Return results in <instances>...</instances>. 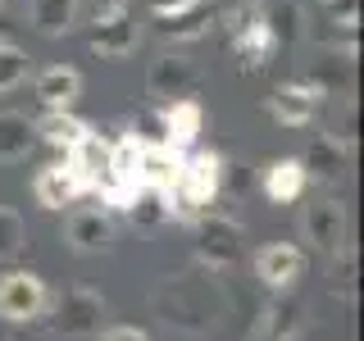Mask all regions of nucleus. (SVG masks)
Here are the masks:
<instances>
[{
    "label": "nucleus",
    "mask_w": 364,
    "mask_h": 341,
    "mask_svg": "<svg viewBox=\"0 0 364 341\" xmlns=\"http://www.w3.org/2000/svg\"><path fill=\"white\" fill-rule=\"evenodd\" d=\"M191 223H196V255L210 269H228V264L242 259L246 232L237 219H228V214H196Z\"/></svg>",
    "instance_id": "nucleus-3"
},
{
    "label": "nucleus",
    "mask_w": 364,
    "mask_h": 341,
    "mask_svg": "<svg viewBox=\"0 0 364 341\" xmlns=\"http://www.w3.org/2000/svg\"><path fill=\"white\" fill-rule=\"evenodd\" d=\"M318 105H323V96H318V87H310V82H282L269 96V114L282 128H305L318 114Z\"/></svg>",
    "instance_id": "nucleus-13"
},
{
    "label": "nucleus",
    "mask_w": 364,
    "mask_h": 341,
    "mask_svg": "<svg viewBox=\"0 0 364 341\" xmlns=\"http://www.w3.org/2000/svg\"><path fill=\"white\" fill-rule=\"evenodd\" d=\"M136 41H141V32H136V18L128 9L96 18V28H91V50H96L100 60H128L136 50Z\"/></svg>",
    "instance_id": "nucleus-12"
},
{
    "label": "nucleus",
    "mask_w": 364,
    "mask_h": 341,
    "mask_svg": "<svg viewBox=\"0 0 364 341\" xmlns=\"http://www.w3.org/2000/svg\"><path fill=\"white\" fill-rule=\"evenodd\" d=\"M82 182H77V173L68 164H46L37 178H32V196H37L41 210H64V205H73L77 196H82Z\"/></svg>",
    "instance_id": "nucleus-15"
},
{
    "label": "nucleus",
    "mask_w": 364,
    "mask_h": 341,
    "mask_svg": "<svg viewBox=\"0 0 364 341\" xmlns=\"http://www.w3.org/2000/svg\"><path fill=\"white\" fill-rule=\"evenodd\" d=\"M28 18L41 37H64L77 23V0H28Z\"/></svg>",
    "instance_id": "nucleus-21"
},
{
    "label": "nucleus",
    "mask_w": 364,
    "mask_h": 341,
    "mask_svg": "<svg viewBox=\"0 0 364 341\" xmlns=\"http://www.w3.org/2000/svg\"><path fill=\"white\" fill-rule=\"evenodd\" d=\"M28 73H32V60L18 50V45H9V41H0V96L5 91H14L28 82Z\"/></svg>",
    "instance_id": "nucleus-25"
},
{
    "label": "nucleus",
    "mask_w": 364,
    "mask_h": 341,
    "mask_svg": "<svg viewBox=\"0 0 364 341\" xmlns=\"http://www.w3.org/2000/svg\"><path fill=\"white\" fill-rule=\"evenodd\" d=\"M305 168H301V159H273V164L264 168V196L273 205H291L296 196L305 191Z\"/></svg>",
    "instance_id": "nucleus-20"
},
{
    "label": "nucleus",
    "mask_w": 364,
    "mask_h": 341,
    "mask_svg": "<svg viewBox=\"0 0 364 341\" xmlns=\"http://www.w3.org/2000/svg\"><path fill=\"white\" fill-rule=\"evenodd\" d=\"M301 168H305V178H314V182H337L350 168V141H341L333 132L314 136L301 155Z\"/></svg>",
    "instance_id": "nucleus-14"
},
{
    "label": "nucleus",
    "mask_w": 364,
    "mask_h": 341,
    "mask_svg": "<svg viewBox=\"0 0 364 341\" xmlns=\"http://www.w3.org/2000/svg\"><path fill=\"white\" fill-rule=\"evenodd\" d=\"M301 237H305L314 250H323V255L341 250V242H346V210H341L337 200H314V205H305V214H301Z\"/></svg>",
    "instance_id": "nucleus-7"
},
{
    "label": "nucleus",
    "mask_w": 364,
    "mask_h": 341,
    "mask_svg": "<svg viewBox=\"0 0 364 341\" xmlns=\"http://www.w3.org/2000/svg\"><path fill=\"white\" fill-rule=\"evenodd\" d=\"M100 341H151V337H146L141 328H109V332L100 337Z\"/></svg>",
    "instance_id": "nucleus-28"
},
{
    "label": "nucleus",
    "mask_w": 364,
    "mask_h": 341,
    "mask_svg": "<svg viewBox=\"0 0 364 341\" xmlns=\"http://www.w3.org/2000/svg\"><path fill=\"white\" fill-rule=\"evenodd\" d=\"M223 191V159L214 151H191L178 164V182L168 191V210L178 219H196L205 214V205H214Z\"/></svg>",
    "instance_id": "nucleus-1"
},
{
    "label": "nucleus",
    "mask_w": 364,
    "mask_h": 341,
    "mask_svg": "<svg viewBox=\"0 0 364 341\" xmlns=\"http://www.w3.org/2000/svg\"><path fill=\"white\" fill-rule=\"evenodd\" d=\"M128 214H132L141 227H155V223L173 219V210H168V196H164V191H155V187H136L132 200H128Z\"/></svg>",
    "instance_id": "nucleus-24"
},
{
    "label": "nucleus",
    "mask_w": 364,
    "mask_h": 341,
    "mask_svg": "<svg viewBox=\"0 0 364 341\" xmlns=\"http://www.w3.org/2000/svg\"><path fill=\"white\" fill-rule=\"evenodd\" d=\"M0 32H5V14H0Z\"/></svg>",
    "instance_id": "nucleus-31"
},
{
    "label": "nucleus",
    "mask_w": 364,
    "mask_h": 341,
    "mask_svg": "<svg viewBox=\"0 0 364 341\" xmlns=\"http://www.w3.org/2000/svg\"><path fill=\"white\" fill-rule=\"evenodd\" d=\"M323 9H328L333 23H341V28H355L360 23V0H323Z\"/></svg>",
    "instance_id": "nucleus-27"
},
{
    "label": "nucleus",
    "mask_w": 364,
    "mask_h": 341,
    "mask_svg": "<svg viewBox=\"0 0 364 341\" xmlns=\"http://www.w3.org/2000/svg\"><path fill=\"white\" fill-rule=\"evenodd\" d=\"M46 305H50V291H46V282L37 273L14 269V273L0 278V318H9V323H32V318L46 314Z\"/></svg>",
    "instance_id": "nucleus-5"
},
{
    "label": "nucleus",
    "mask_w": 364,
    "mask_h": 341,
    "mask_svg": "<svg viewBox=\"0 0 364 341\" xmlns=\"http://www.w3.org/2000/svg\"><path fill=\"white\" fill-rule=\"evenodd\" d=\"M191 87H196V64H191L187 55H159V60H151V68H146V96H151L155 105L191 96Z\"/></svg>",
    "instance_id": "nucleus-6"
},
{
    "label": "nucleus",
    "mask_w": 364,
    "mask_h": 341,
    "mask_svg": "<svg viewBox=\"0 0 364 341\" xmlns=\"http://www.w3.org/2000/svg\"><path fill=\"white\" fill-rule=\"evenodd\" d=\"M228 23H232V50H237V64L246 68V73H259L273 50H278V41H273L269 23H264V0H246V5H237L232 14H228Z\"/></svg>",
    "instance_id": "nucleus-2"
},
{
    "label": "nucleus",
    "mask_w": 364,
    "mask_h": 341,
    "mask_svg": "<svg viewBox=\"0 0 364 341\" xmlns=\"http://www.w3.org/2000/svg\"><path fill=\"white\" fill-rule=\"evenodd\" d=\"M32 146H37V128H32L28 114H14V109L0 114V164H18V159H28Z\"/></svg>",
    "instance_id": "nucleus-18"
},
{
    "label": "nucleus",
    "mask_w": 364,
    "mask_h": 341,
    "mask_svg": "<svg viewBox=\"0 0 364 341\" xmlns=\"http://www.w3.org/2000/svg\"><path fill=\"white\" fill-rule=\"evenodd\" d=\"M119 9H128V0H91V14H96V18L119 14Z\"/></svg>",
    "instance_id": "nucleus-29"
},
{
    "label": "nucleus",
    "mask_w": 364,
    "mask_h": 341,
    "mask_svg": "<svg viewBox=\"0 0 364 341\" xmlns=\"http://www.w3.org/2000/svg\"><path fill=\"white\" fill-rule=\"evenodd\" d=\"M264 23H269V32H273L278 45H296L305 37V9L296 5V0H287V5H278V9H264Z\"/></svg>",
    "instance_id": "nucleus-23"
},
{
    "label": "nucleus",
    "mask_w": 364,
    "mask_h": 341,
    "mask_svg": "<svg viewBox=\"0 0 364 341\" xmlns=\"http://www.w3.org/2000/svg\"><path fill=\"white\" fill-rule=\"evenodd\" d=\"M178 164H182V155L178 151H168V146H146L141 141V159H136V182L141 187H155V191H173V182H178Z\"/></svg>",
    "instance_id": "nucleus-17"
},
{
    "label": "nucleus",
    "mask_w": 364,
    "mask_h": 341,
    "mask_svg": "<svg viewBox=\"0 0 364 341\" xmlns=\"http://www.w3.org/2000/svg\"><path fill=\"white\" fill-rule=\"evenodd\" d=\"M159 123H164V146L182 155V151H191V146H196L200 123H205V109H200V100L178 96V100H168V105H159Z\"/></svg>",
    "instance_id": "nucleus-10"
},
{
    "label": "nucleus",
    "mask_w": 364,
    "mask_h": 341,
    "mask_svg": "<svg viewBox=\"0 0 364 341\" xmlns=\"http://www.w3.org/2000/svg\"><path fill=\"white\" fill-rule=\"evenodd\" d=\"M100 318H105V301H100V291H91V287H73V291H64L60 301L50 305V332L55 337H87V332H96L100 328Z\"/></svg>",
    "instance_id": "nucleus-4"
},
{
    "label": "nucleus",
    "mask_w": 364,
    "mask_h": 341,
    "mask_svg": "<svg viewBox=\"0 0 364 341\" xmlns=\"http://www.w3.org/2000/svg\"><path fill=\"white\" fill-rule=\"evenodd\" d=\"M32 91H37V100L46 109H68L77 96H82V73L68 64H50L37 73V82H32Z\"/></svg>",
    "instance_id": "nucleus-16"
},
{
    "label": "nucleus",
    "mask_w": 364,
    "mask_h": 341,
    "mask_svg": "<svg viewBox=\"0 0 364 341\" xmlns=\"http://www.w3.org/2000/svg\"><path fill=\"white\" fill-rule=\"evenodd\" d=\"M64 242L82 255H100L114 246V219L105 210H73L64 219Z\"/></svg>",
    "instance_id": "nucleus-11"
},
{
    "label": "nucleus",
    "mask_w": 364,
    "mask_h": 341,
    "mask_svg": "<svg viewBox=\"0 0 364 341\" xmlns=\"http://www.w3.org/2000/svg\"><path fill=\"white\" fill-rule=\"evenodd\" d=\"M301 323H305V305H301V301L269 305L264 318H259V332H255V337H269V332H273V341H291Z\"/></svg>",
    "instance_id": "nucleus-22"
},
{
    "label": "nucleus",
    "mask_w": 364,
    "mask_h": 341,
    "mask_svg": "<svg viewBox=\"0 0 364 341\" xmlns=\"http://www.w3.org/2000/svg\"><path fill=\"white\" fill-rule=\"evenodd\" d=\"M23 214L18 210H9V205H0V259H14L18 250H23Z\"/></svg>",
    "instance_id": "nucleus-26"
},
{
    "label": "nucleus",
    "mask_w": 364,
    "mask_h": 341,
    "mask_svg": "<svg viewBox=\"0 0 364 341\" xmlns=\"http://www.w3.org/2000/svg\"><path fill=\"white\" fill-rule=\"evenodd\" d=\"M301 273H305V255H301V246H291V242H273V246H264L255 255V278L264 282L269 291L296 287Z\"/></svg>",
    "instance_id": "nucleus-8"
},
{
    "label": "nucleus",
    "mask_w": 364,
    "mask_h": 341,
    "mask_svg": "<svg viewBox=\"0 0 364 341\" xmlns=\"http://www.w3.org/2000/svg\"><path fill=\"white\" fill-rule=\"evenodd\" d=\"M210 28H214V9L205 5V0H182V5L155 14V32L164 41H196Z\"/></svg>",
    "instance_id": "nucleus-9"
},
{
    "label": "nucleus",
    "mask_w": 364,
    "mask_h": 341,
    "mask_svg": "<svg viewBox=\"0 0 364 341\" xmlns=\"http://www.w3.org/2000/svg\"><path fill=\"white\" fill-rule=\"evenodd\" d=\"M146 5H151L155 14H159V9H173V5H182V0H146Z\"/></svg>",
    "instance_id": "nucleus-30"
},
{
    "label": "nucleus",
    "mask_w": 364,
    "mask_h": 341,
    "mask_svg": "<svg viewBox=\"0 0 364 341\" xmlns=\"http://www.w3.org/2000/svg\"><path fill=\"white\" fill-rule=\"evenodd\" d=\"M32 128H37V141L55 146V151H64V155L91 132L87 123L77 119V114H68V109H46V119H41V123H32Z\"/></svg>",
    "instance_id": "nucleus-19"
}]
</instances>
